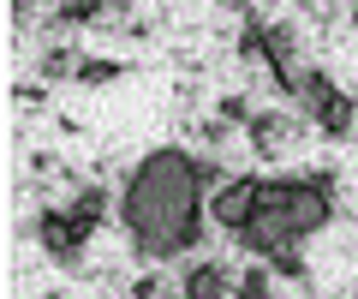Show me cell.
<instances>
[{
    "mask_svg": "<svg viewBox=\"0 0 358 299\" xmlns=\"http://www.w3.org/2000/svg\"><path fill=\"white\" fill-rule=\"evenodd\" d=\"M215 180L209 162H192L179 144H162L131 168L126 197H120V221H126L131 246L143 258H179L203 239V216H209V192Z\"/></svg>",
    "mask_w": 358,
    "mask_h": 299,
    "instance_id": "cell-1",
    "label": "cell"
},
{
    "mask_svg": "<svg viewBox=\"0 0 358 299\" xmlns=\"http://www.w3.org/2000/svg\"><path fill=\"white\" fill-rule=\"evenodd\" d=\"M299 96H305V114L317 120L329 138H352V126H358V102L329 78V72H305V90H299Z\"/></svg>",
    "mask_w": 358,
    "mask_h": 299,
    "instance_id": "cell-2",
    "label": "cell"
},
{
    "mask_svg": "<svg viewBox=\"0 0 358 299\" xmlns=\"http://www.w3.org/2000/svg\"><path fill=\"white\" fill-rule=\"evenodd\" d=\"M334 174H310V180H293V192H287V228H293L299 239H310V234H322L334 221Z\"/></svg>",
    "mask_w": 358,
    "mask_h": 299,
    "instance_id": "cell-3",
    "label": "cell"
},
{
    "mask_svg": "<svg viewBox=\"0 0 358 299\" xmlns=\"http://www.w3.org/2000/svg\"><path fill=\"white\" fill-rule=\"evenodd\" d=\"M263 209V180L257 174H227V180L209 192V221L221 234H245V221Z\"/></svg>",
    "mask_w": 358,
    "mask_h": 299,
    "instance_id": "cell-4",
    "label": "cell"
},
{
    "mask_svg": "<svg viewBox=\"0 0 358 299\" xmlns=\"http://www.w3.org/2000/svg\"><path fill=\"white\" fill-rule=\"evenodd\" d=\"M36 246L48 251L54 263H78L90 239L72 228V216H66V209H36Z\"/></svg>",
    "mask_w": 358,
    "mask_h": 299,
    "instance_id": "cell-5",
    "label": "cell"
},
{
    "mask_svg": "<svg viewBox=\"0 0 358 299\" xmlns=\"http://www.w3.org/2000/svg\"><path fill=\"white\" fill-rule=\"evenodd\" d=\"M245 251H257V258H275V251H287V246H299V234L287 228V216L281 209H257L251 221H245V234H233Z\"/></svg>",
    "mask_w": 358,
    "mask_h": 299,
    "instance_id": "cell-6",
    "label": "cell"
},
{
    "mask_svg": "<svg viewBox=\"0 0 358 299\" xmlns=\"http://www.w3.org/2000/svg\"><path fill=\"white\" fill-rule=\"evenodd\" d=\"M245 132H251L257 156H275V150H287V138H293V120H287V114H251Z\"/></svg>",
    "mask_w": 358,
    "mask_h": 299,
    "instance_id": "cell-7",
    "label": "cell"
},
{
    "mask_svg": "<svg viewBox=\"0 0 358 299\" xmlns=\"http://www.w3.org/2000/svg\"><path fill=\"white\" fill-rule=\"evenodd\" d=\"M66 216H72V228L90 239V234H96V228L108 221V192H102V186H84V192L66 204Z\"/></svg>",
    "mask_w": 358,
    "mask_h": 299,
    "instance_id": "cell-8",
    "label": "cell"
},
{
    "mask_svg": "<svg viewBox=\"0 0 358 299\" xmlns=\"http://www.w3.org/2000/svg\"><path fill=\"white\" fill-rule=\"evenodd\" d=\"M179 299H227V270L221 263H192L185 281H179Z\"/></svg>",
    "mask_w": 358,
    "mask_h": 299,
    "instance_id": "cell-9",
    "label": "cell"
},
{
    "mask_svg": "<svg viewBox=\"0 0 358 299\" xmlns=\"http://www.w3.org/2000/svg\"><path fill=\"white\" fill-rule=\"evenodd\" d=\"M126 66L120 60H78V84H114Z\"/></svg>",
    "mask_w": 358,
    "mask_h": 299,
    "instance_id": "cell-10",
    "label": "cell"
},
{
    "mask_svg": "<svg viewBox=\"0 0 358 299\" xmlns=\"http://www.w3.org/2000/svg\"><path fill=\"white\" fill-rule=\"evenodd\" d=\"M108 6H114V0H66L60 18H66V25H90V18H102Z\"/></svg>",
    "mask_w": 358,
    "mask_h": 299,
    "instance_id": "cell-11",
    "label": "cell"
},
{
    "mask_svg": "<svg viewBox=\"0 0 358 299\" xmlns=\"http://www.w3.org/2000/svg\"><path fill=\"white\" fill-rule=\"evenodd\" d=\"M233 299H275V287H268V270H251L239 287H233Z\"/></svg>",
    "mask_w": 358,
    "mask_h": 299,
    "instance_id": "cell-12",
    "label": "cell"
},
{
    "mask_svg": "<svg viewBox=\"0 0 358 299\" xmlns=\"http://www.w3.org/2000/svg\"><path fill=\"white\" fill-rule=\"evenodd\" d=\"M42 72H48V78H66V72H78V66H72V54H66V48H54V54H48V66H42Z\"/></svg>",
    "mask_w": 358,
    "mask_h": 299,
    "instance_id": "cell-13",
    "label": "cell"
},
{
    "mask_svg": "<svg viewBox=\"0 0 358 299\" xmlns=\"http://www.w3.org/2000/svg\"><path fill=\"white\" fill-rule=\"evenodd\" d=\"M268 263H275V270H281V275H305V263H299V251H293V246H287V251H275V258H268Z\"/></svg>",
    "mask_w": 358,
    "mask_h": 299,
    "instance_id": "cell-14",
    "label": "cell"
},
{
    "mask_svg": "<svg viewBox=\"0 0 358 299\" xmlns=\"http://www.w3.org/2000/svg\"><path fill=\"white\" fill-rule=\"evenodd\" d=\"M221 120H251V108H245V96H221Z\"/></svg>",
    "mask_w": 358,
    "mask_h": 299,
    "instance_id": "cell-15",
    "label": "cell"
}]
</instances>
